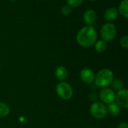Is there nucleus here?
Returning a JSON list of instances; mask_svg holds the SVG:
<instances>
[{"mask_svg":"<svg viewBox=\"0 0 128 128\" xmlns=\"http://www.w3.org/2000/svg\"><path fill=\"white\" fill-rule=\"evenodd\" d=\"M98 39V34L95 29L87 26L81 28L76 34L77 43L83 47H90L95 44Z\"/></svg>","mask_w":128,"mask_h":128,"instance_id":"1","label":"nucleus"},{"mask_svg":"<svg viewBox=\"0 0 128 128\" xmlns=\"http://www.w3.org/2000/svg\"><path fill=\"white\" fill-rule=\"evenodd\" d=\"M114 80V74L110 69L104 68L100 70L94 78L95 84L100 88H106L109 86Z\"/></svg>","mask_w":128,"mask_h":128,"instance_id":"2","label":"nucleus"},{"mask_svg":"<svg viewBox=\"0 0 128 128\" xmlns=\"http://www.w3.org/2000/svg\"><path fill=\"white\" fill-rule=\"evenodd\" d=\"M56 91L58 96L61 99L64 100H68L71 99L74 94V91L71 86L64 81L60 82L57 85L56 88Z\"/></svg>","mask_w":128,"mask_h":128,"instance_id":"3","label":"nucleus"},{"mask_svg":"<svg viewBox=\"0 0 128 128\" xmlns=\"http://www.w3.org/2000/svg\"><path fill=\"white\" fill-rule=\"evenodd\" d=\"M91 115L97 119H103L107 115V109L104 104L102 102L96 101L90 106Z\"/></svg>","mask_w":128,"mask_h":128,"instance_id":"4","label":"nucleus"},{"mask_svg":"<svg viewBox=\"0 0 128 128\" xmlns=\"http://www.w3.org/2000/svg\"><path fill=\"white\" fill-rule=\"evenodd\" d=\"M117 34V30L112 23H106L104 24L100 30V35L102 38V40L106 41H111L112 40Z\"/></svg>","mask_w":128,"mask_h":128,"instance_id":"5","label":"nucleus"},{"mask_svg":"<svg viewBox=\"0 0 128 128\" xmlns=\"http://www.w3.org/2000/svg\"><path fill=\"white\" fill-rule=\"evenodd\" d=\"M99 98L103 104H110L115 101L116 93L115 92L110 88H103V89L99 93Z\"/></svg>","mask_w":128,"mask_h":128,"instance_id":"6","label":"nucleus"},{"mask_svg":"<svg viewBox=\"0 0 128 128\" xmlns=\"http://www.w3.org/2000/svg\"><path fill=\"white\" fill-rule=\"evenodd\" d=\"M116 103L124 109L128 107V90L126 88H122V90L117 92L115 98Z\"/></svg>","mask_w":128,"mask_h":128,"instance_id":"7","label":"nucleus"},{"mask_svg":"<svg viewBox=\"0 0 128 128\" xmlns=\"http://www.w3.org/2000/svg\"><path fill=\"white\" fill-rule=\"evenodd\" d=\"M80 76L81 80L86 83V84H92L94 82V78H95V74L94 72L88 68H85L81 70L80 73Z\"/></svg>","mask_w":128,"mask_h":128,"instance_id":"8","label":"nucleus"},{"mask_svg":"<svg viewBox=\"0 0 128 128\" xmlns=\"http://www.w3.org/2000/svg\"><path fill=\"white\" fill-rule=\"evenodd\" d=\"M96 17H97V15H96V13L94 10L92 9H89V10H87L85 13H84V15H83V20H84V22L91 26L92 25L95 20H96Z\"/></svg>","mask_w":128,"mask_h":128,"instance_id":"9","label":"nucleus"},{"mask_svg":"<svg viewBox=\"0 0 128 128\" xmlns=\"http://www.w3.org/2000/svg\"><path fill=\"white\" fill-rule=\"evenodd\" d=\"M55 74H56V78L59 81L63 82V81H64L68 78V71L67 68L64 66L61 65V66H58L56 69Z\"/></svg>","mask_w":128,"mask_h":128,"instance_id":"10","label":"nucleus"},{"mask_svg":"<svg viewBox=\"0 0 128 128\" xmlns=\"http://www.w3.org/2000/svg\"><path fill=\"white\" fill-rule=\"evenodd\" d=\"M118 16V10L116 8H108L104 14V18L107 21H113Z\"/></svg>","mask_w":128,"mask_h":128,"instance_id":"11","label":"nucleus"},{"mask_svg":"<svg viewBox=\"0 0 128 128\" xmlns=\"http://www.w3.org/2000/svg\"><path fill=\"white\" fill-rule=\"evenodd\" d=\"M107 112L110 113L112 116H118L121 112V107L116 103L112 102L110 104H108V106L106 107Z\"/></svg>","mask_w":128,"mask_h":128,"instance_id":"12","label":"nucleus"},{"mask_svg":"<svg viewBox=\"0 0 128 128\" xmlns=\"http://www.w3.org/2000/svg\"><path fill=\"white\" fill-rule=\"evenodd\" d=\"M119 12L124 17H128V0H123L119 5Z\"/></svg>","mask_w":128,"mask_h":128,"instance_id":"13","label":"nucleus"},{"mask_svg":"<svg viewBox=\"0 0 128 128\" xmlns=\"http://www.w3.org/2000/svg\"><path fill=\"white\" fill-rule=\"evenodd\" d=\"M10 113L9 106L4 102H0V118H4Z\"/></svg>","mask_w":128,"mask_h":128,"instance_id":"14","label":"nucleus"},{"mask_svg":"<svg viewBox=\"0 0 128 128\" xmlns=\"http://www.w3.org/2000/svg\"><path fill=\"white\" fill-rule=\"evenodd\" d=\"M110 85H112V89L114 92L115 91L118 92L122 88H124V82L120 79H114Z\"/></svg>","mask_w":128,"mask_h":128,"instance_id":"15","label":"nucleus"},{"mask_svg":"<svg viewBox=\"0 0 128 128\" xmlns=\"http://www.w3.org/2000/svg\"><path fill=\"white\" fill-rule=\"evenodd\" d=\"M107 48V44L104 40H99L95 42V50L98 52H104Z\"/></svg>","mask_w":128,"mask_h":128,"instance_id":"16","label":"nucleus"},{"mask_svg":"<svg viewBox=\"0 0 128 128\" xmlns=\"http://www.w3.org/2000/svg\"><path fill=\"white\" fill-rule=\"evenodd\" d=\"M84 0H67V3L68 5L70 6L71 8H77L79 6H80Z\"/></svg>","mask_w":128,"mask_h":128,"instance_id":"17","label":"nucleus"},{"mask_svg":"<svg viewBox=\"0 0 128 128\" xmlns=\"http://www.w3.org/2000/svg\"><path fill=\"white\" fill-rule=\"evenodd\" d=\"M120 44L121 46L124 48V49H128V35H124L122 38H121L120 39Z\"/></svg>","mask_w":128,"mask_h":128,"instance_id":"18","label":"nucleus"},{"mask_svg":"<svg viewBox=\"0 0 128 128\" xmlns=\"http://www.w3.org/2000/svg\"><path fill=\"white\" fill-rule=\"evenodd\" d=\"M72 12V8L69 5H64V7H62V14H64V16H68L71 14Z\"/></svg>","mask_w":128,"mask_h":128,"instance_id":"19","label":"nucleus"},{"mask_svg":"<svg viewBox=\"0 0 128 128\" xmlns=\"http://www.w3.org/2000/svg\"><path fill=\"white\" fill-rule=\"evenodd\" d=\"M116 128H128V124L127 122H121L118 124Z\"/></svg>","mask_w":128,"mask_h":128,"instance_id":"20","label":"nucleus"},{"mask_svg":"<svg viewBox=\"0 0 128 128\" xmlns=\"http://www.w3.org/2000/svg\"><path fill=\"white\" fill-rule=\"evenodd\" d=\"M88 1H91V2H95V1H98V0H88Z\"/></svg>","mask_w":128,"mask_h":128,"instance_id":"21","label":"nucleus"},{"mask_svg":"<svg viewBox=\"0 0 128 128\" xmlns=\"http://www.w3.org/2000/svg\"><path fill=\"white\" fill-rule=\"evenodd\" d=\"M9 1H10V2H16V0H9Z\"/></svg>","mask_w":128,"mask_h":128,"instance_id":"22","label":"nucleus"},{"mask_svg":"<svg viewBox=\"0 0 128 128\" xmlns=\"http://www.w3.org/2000/svg\"><path fill=\"white\" fill-rule=\"evenodd\" d=\"M0 68H1V64H0Z\"/></svg>","mask_w":128,"mask_h":128,"instance_id":"23","label":"nucleus"}]
</instances>
